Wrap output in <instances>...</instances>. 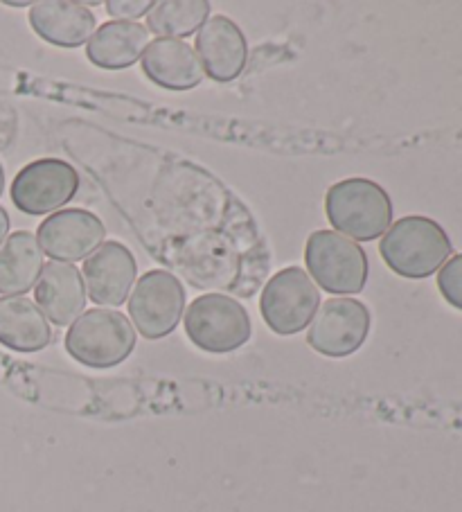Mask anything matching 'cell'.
I'll list each match as a JSON object with an SVG mask.
<instances>
[{
	"instance_id": "obj_2",
	"label": "cell",
	"mask_w": 462,
	"mask_h": 512,
	"mask_svg": "<svg viewBox=\"0 0 462 512\" xmlns=\"http://www.w3.org/2000/svg\"><path fill=\"white\" fill-rule=\"evenodd\" d=\"M325 210L336 233L354 242H372L393 224V201L370 179H345L327 190Z\"/></svg>"
},
{
	"instance_id": "obj_19",
	"label": "cell",
	"mask_w": 462,
	"mask_h": 512,
	"mask_svg": "<svg viewBox=\"0 0 462 512\" xmlns=\"http://www.w3.org/2000/svg\"><path fill=\"white\" fill-rule=\"evenodd\" d=\"M210 3L206 0H163L147 14V30L163 39L181 41L206 25Z\"/></svg>"
},
{
	"instance_id": "obj_8",
	"label": "cell",
	"mask_w": 462,
	"mask_h": 512,
	"mask_svg": "<svg viewBox=\"0 0 462 512\" xmlns=\"http://www.w3.org/2000/svg\"><path fill=\"white\" fill-rule=\"evenodd\" d=\"M79 174L59 158H41L14 176L12 201L25 215H48L75 197Z\"/></svg>"
},
{
	"instance_id": "obj_22",
	"label": "cell",
	"mask_w": 462,
	"mask_h": 512,
	"mask_svg": "<svg viewBox=\"0 0 462 512\" xmlns=\"http://www.w3.org/2000/svg\"><path fill=\"white\" fill-rule=\"evenodd\" d=\"M7 233H10V215L5 208H0V244L7 240Z\"/></svg>"
},
{
	"instance_id": "obj_7",
	"label": "cell",
	"mask_w": 462,
	"mask_h": 512,
	"mask_svg": "<svg viewBox=\"0 0 462 512\" xmlns=\"http://www.w3.org/2000/svg\"><path fill=\"white\" fill-rule=\"evenodd\" d=\"M185 310V289L170 271H149L136 282L129 298V316L140 337L163 339L179 325Z\"/></svg>"
},
{
	"instance_id": "obj_4",
	"label": "cell",
	"mask_w": 462,
	"mask_h": 512,
	"mask_svg": "<svg viewBox=\"0 0 462 512\" xmlns=\"http://www.w3.org/2000/svg\"><path fill=\"white\" fill-rule=\"evenodd\" d=\"M305 262L321 289L336 296L359 294L368 282L366 251L336 231H316L309 235Z\"/></svg>"
},
{
	"instance_id": "obj_23",
	"label": "cell",
	"mask_w": 462,
	"mask_h": 512,
	"mask_svg": "<svg viewBox=\"0 0 462 512\" xmlns=\"http://www.w3.org/2000/svg\"><path fill=\"white\" fill-rule=\"evenodd\" d=\"M5 190V172H3V165H0V194Z\"/></svg>"
},
{
	"instance_id": "obj_20",
	"label": "cell",
	"mask_w": 462,
	"mask_h": 512,
	"mask_svg": "<svg viewBox=\"0 0 462 512\" xmlns=\"http://www.w3.org/2000/svg\"><path fill=\"white\" fill-rule=\"evenodd\" d=\"M438 289L449 305L462 310V253L444 262L438 273Z\"/></svg>"
},
{
	"instance_id": "obj_3",
	"label": "cell",
	"mask_w": 462,
	"mask_h": 512,
	"mask_svg": "<svg viewBox=\"0 0 462 512\" xmlns=\"http://www.w3.org/2000/svg\"><path fill=\"white\" fill-rule=\"evenodd\" d=\"M136 348V330L113 310H88L66 334L68 355L88 368L120 366Z\"/></svg>"
},
{
	"instance_id": "obj_16",
	"label": "cell",
	"mask_w": 462,
	"mask_h": 512,
	"mask_svg": "<svg viewBox=\"0 0 462 512\" xmlns=\"http://www.w3.org/2000/svg\"><path fill=\"white\" fill-rule=\"evenodd\" d=\"M52 328L46 314L25 296L0 298V343L14 352H39L52 343Z\"/></svg>"
},
{
	"instance_id": "obj_17",
	"label": "cell",
	"mask_w": 462,
	"mask_h": 512,
	"mask_svg": "<svg viewBox=\"0 0 462 512\" xmlns=\"http://www.w3.org/2000/svg\"><path fill=\"white\" fill-rule=\"evenodd\" d=\"M147 48V25L133 21H109L95 30L86 46V55L97 68L124 70L136 64Z\"/></svg>"
},
{
	"instance_id": "obj_11",
	"label": "cell",
	"mask_w": 462,
	"mask_h": 512,
	"mask_svg": "<svg viewBox=\"0 0 462 512\" xmlns=\"http://www.w3.org/2000/svg\"><path fill=\"white\" fill-rule=\"evenodd\" d=\"M136 273V258L127 246L120 242H104L84 264L88 296L93 303L104 305V310L118 307L129 298Z\"/></svg>"
},
{
	"instance_id": "obj_21",
	"label": "cell",
	"mask_w": 462,
	"mask_h": 512,
	"mask_svg": "<svg viewBox=\"0 0 462 512\" xmlns=\"http://www.w3.org/2000/svg\"><path fill=\"white\" fill-rule=\"evenodd\" d=\"M154 3L149 0H109L106 3V10L118 21H129V19H140L151 12Z\"/></svg>"
},
{
	"instance_id": "obj_18",
	"label": "cell",
	"mask_w": 462,
	"mask_h": 512,
	"mask_svg": "<svg viewBox=\"0 0 462 512\" xmlns=\"http://www.w3.org/2000/svg\"><path fill=\"white\" fill-rule=\"evenodd\" d=\"M43 264V251L37 237L19 231L0 244V294L23 296L37 287Z\"/></svg>"
},
{
	"instance_id": "obj_1",
	"label": "cell",
	"mask_w": 462,
	"mask_h": 512,
	"mask_svg": "<svg viewBox=\"0 0 462 512\" xmlns=\"http://www.w3.org/2000/svg\"><path fill=\"white\" fill-rule=\"evenodd\" d=\"M453 246L444 228L429 217H404L388 228L379 244L384 262L397 276L424 280L444 267Z\"/></svg>"
},
{
	"instance_id": "obj_13",
	"label": "cell",
	"mask_w": 462,
	"mask_h": 512,
	"mask_svg": "<svg viewBox=\"0 0 462 512\" xmlns=\"http://www.w3.org/2000/svg\"><path fill=\"white\" fill-rule=\"evenodd\" d=\"M39 310L59 328L75 323L86 307V282L75 264L50 262L34 287Z\"/></svg>"
},
{
	"instance_id": "obj_5",
	"label": "cell",
	"mask_w": 462,
	"mask_h": 512,
	"mask_svg": "<svg viewBox=\"0 0 462 512\" xmlns=\"http://www.w3.org/2000/svg\"><path fill=\"white\" fill-rule=\"evenodd\" d=\"M185 332L197 348L212 355H228L251 339V316L239 300L208 294L188 307Z\"/></svg>"
},
{
	"instance_id": "obj_12",
	"label": "cell",
	"mask_w": 462,
	"mask_h": 512,
	"mask_svg": "<svg viewBox=\"0 0 462 512\" xmlns=\"http://www.w3.org/2000/svg\"><path fill=\"white\" fill-rule=\"evenodd\" d=\"M197 55L201 66L219 84L235 82L244 73L248 43L239 25L226 16H212L199 30Z\"/></svg>"
},
{
	"instance_id": "obj_6",
	"label": "cell",
	"mask_w": 462,
	"mask_h": 512,
	"mask_svg": "<svg viewBox=\"0 0 462 512\" xmlns=\"http://www.w3.org/2000/svg\"><path fill=\"white\" fill-rule=\"evenodd\" d=\"M321 307V291L300 267L282 269L266 282L260 312L269 328L280 337H291L307 328Z\"/></svg>"
},
{
	"instance_id": "obj_14",
	"label": "cell",
	"mask_w": 462,
	"mask_h": 512,
	"mask_svg": "<svg viewBox=\"0 0 462 512\" xmlns=\"http://www.w3.org/2000/svg\"><path fill=\"white\" fill-rule=\"evenodd\" d=\"M30 25L52 46L79 48L95 34V14L75 0H43L30 7Z\"/></svg>"
},
{
	"instance_id": "obj_10",
	"label": "cell",
	"mask_w": 462,
	"mask_h": 512,
	"mask_svg": "<svg viewBox=\"0 0 462 512\" xmlns=\"http://www.w3.org/2000/svg\"><path fill=\"white\" fill-rule=\"evenodd\" d=\"M106 228L100 217L82 208L59 210L39 226L37 242L52 260L73 264L91 258L104 244Z\"/></svg>"
},
{
	"instance_id": "obj_15",
	"label": "cell",
	"mask_w": 462,
	"mask_h": 512,
	"mask_svg": "<svg viewBox=\"0 0 462 512\" xmlns=\"http://www.w3.org/2000/svg\"><path fill=\"white\" fill-rule=\"evenodd\" d=\"M142 73L156 86L170 91H190L206 77L197 50L176 39H156L149 43L142 57Z\"/></svg>"
},
{
	"instance_id": "obj_9",
	"label": "cell",
	"mask_w": 462,
	"mask_h": 512,
	"mask_svg": "<svg viewBox=\"0 0 462 512\" xmlns=\"http://www.w3.org/2000/svg\"><path fill=\"white\" fill-rule=\"evenodd\" d=\"M370 312L361 300L330 298L318 307L307 341L325 357H350L368 339Z\"/></svg>"
}]
</instances>
